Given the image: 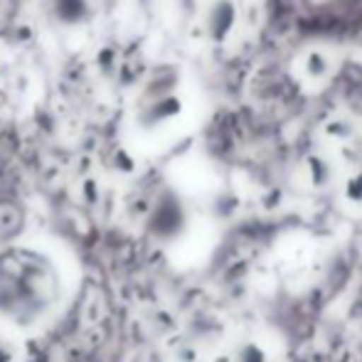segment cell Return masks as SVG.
Masks as SVG:
<instances>
[{"mask_svg": "<svg viewBox=\"0 0 362 362\" xmlns=\"http://www.w3.org/2000/svg\"><path fill=\"white\" fill-rule=\"evenodd\" d=\"M57 15L64 23H79L86 18V0H57Z\"/></svg>", "mask_w": 362, "mask_h": 362, "instance_id": "3957f363", "label": "cell"}, {"mask_svg": "<svg viewBox=\"0 0 362 362\" xmlns=\"http://www.w3.org/2000/svg\"><path fill=\"white\" fill-rule=\"evenodd\" d=\"M234 23V8L229 0H217L210 10V18H207V28H210L212 37H224V35L232 30Z\"/></svg>", "mask_w": 362, "mask_h": 362, "instance_id": "7a4b0ae2", "label": "cell"}, {"mask_svg": "<svg viewBox=\"0 0 362 362\" xmlns=\"http://www.w3.org/2000/svg\"><path fill=\"white\" fill-rule=\"evenodd\" d=\"M234 362H269V353L262 343H244L239 345L237 355H234Z\"/></svg>", "mask_w": 362, "mask_h": 362, "instance_id": "277c9868", "label": "cell"}, {"mask_svg": "<svg viewBox=\"0 0 362 362\" xmlns=\"http://www.w3.org/2000/svg\"><path fill=\"white\" fill-rule=\"evenodd\" d=\"M185 227V210L177 200L165 197L153 212V229L160 237H177Z\"/></svg>", "mask_w": 362, "mask_h": 362, "instance_id": "6da1fadb", "label": "cell"}]
</instances>
